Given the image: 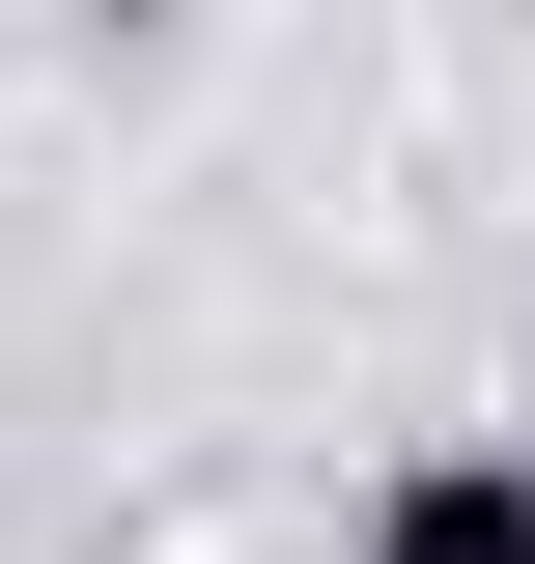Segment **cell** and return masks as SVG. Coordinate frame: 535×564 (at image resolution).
<instances>
[{
	"mask_svg": "<svg viewBox=\"0 0 535 564\" xmlns=\"http://www.w3.org/2000/svg\"><path fill=\"white\" fill-rule=\"evenodd\" d=\"M338 564H535V423L507 452H423V480H367V536Z\"/></svg>",
	"mask_w": 535,
	"mask_h": 564,
	"instance_id": "6da1fadb",
	"label": "cell"
},
{
	"mask_svg": "<svg viewBox=\"0 0 535 564\" xmlns=\"http://www.w3.org/2000/svg\"><path fill=\"white\" fill-rule=\"evenodd\" d=\"M507 423H535V367H507Z\"/></svg>",
	"mask_w": 535,
	"mask_h": 564,
	"instance_id": "7a4b0ae2",
	"label": "cell"
}]
</instances>
